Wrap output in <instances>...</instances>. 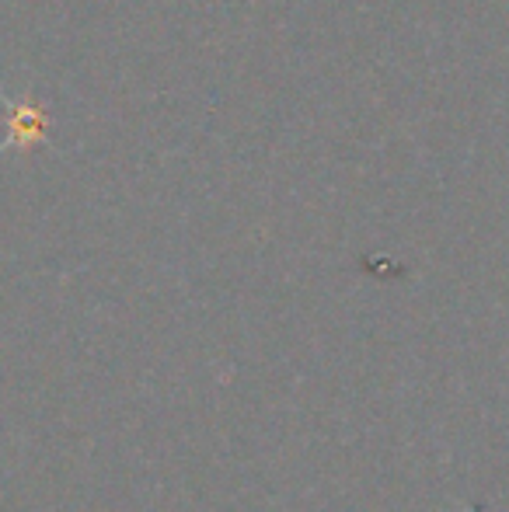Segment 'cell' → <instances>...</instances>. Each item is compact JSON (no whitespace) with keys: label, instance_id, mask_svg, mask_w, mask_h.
Instances as JSON below:
<instances>
[{"label":"cell","instance_id":"cell-1","mask_svg":"<svg viewBox=\"0 0 509 512\" xmlns=\"http://www.w3.org/2000/svg\"><path fill=\"white\" fill-rule=\"evenodd\" d=\"M46 108L39 102H7V143L4 147H32L46 136Z\"/></svg>","mask_w":509,"mask_h":512}]
</instances>
